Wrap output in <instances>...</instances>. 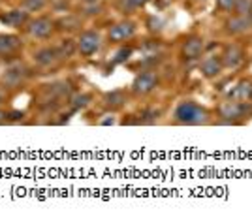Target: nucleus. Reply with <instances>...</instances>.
<instances>
[{"instance_id": "1", "label": "nucleus", "mask_w": 252, "mask_h": 220, "mask_svg": "<svg viewBox=\"0 0 252 220\" xmlns=\"http://www.w3.org/2000/svg\"><path fill=\"white\" fill-rule=\"evenodd\" d=\"M173 119H175V123H179V125H189V126L207 125L211 121L209 111L205 107L198 105L196 102H192V100H183L175 107Z\"/></svg>"}, {"instance_id": "2", "label": "nucleus", "mask_w": 252, "mask_h": 220, "mask_svg": "<svg viewBox=\"0 0 252 220\" xmlns=\"http://www.w3.org/2000/svg\"><path fill=\"white\" fill-rule=\"evenodd\" d=\"M251 102H237V100H224L217 107V113L220 117V125H239L245 117L251 113Z\"/></svg>"}, {"instance_id": "3", "label": "nucleus", "mask_w": 252, "mask_h": 220, "mask_svg": "<svg viewBox=\"0 0 252 220\" xmlns=\"http://www.w3.org/2000/svg\"><path fill=\"white\" fill-rule=\"evenodd\" d=\"M220 61H222L224 70L235 72V70L243 68V64L247 61V51H245V47L239 45V43H228V45H224V49H222Z\"/></svg>"}, {"instance_id": "4", "label": "nucleus", "mask_w": 252, "mask_h": 220, "mask_svg": "<svg viewBox=\"0 0 252 220\" xmlns=\"http://www.w3.org/2000/svg\"><path fill=\"white\" fill-rule=\"evenodd\" d=\"M224 31L230 36H245L252 32V15H239L233 13L224 21Z\"/></svg>"}, {"instance_id": "5", "label": "nucleus", "mask_w": 252, "mask_h": 220, "mask_svg": "<svg viewBox=\"0 0 252 220\" xmlns=\"http://www.w3.org/2000/svg\"><path fill=\"white\" fill-rule=\"evenodd\" d=\"M158 85V75L155 70H145V72L137 73L136 79L132 81V93L136 96H145L153 93Z\"/></svg>"}, {"instance_id": "6", "label": "nucleus", "mask_w": 252, "mask_h": 220, "mask_svg": "<svg viewBox=\"0 0 252 220\" xmlns=\"http://www.w3.org/2000/svg\"><path fill=\"white\" fill-rule=\"evenodd\" d=\"M100 47H102V38L96 31H85L77 40V51L83 57H93L94 53L100 51Z\"/></svg>"}, {"instance_id": "7", "label": "nucleus", "mask_w": 252, "mask_h": 220, "mask_svg": "<svg viewBox=\"0 0 252 220\" xmlns=\"http://www.w3.org/2000/svg\"><path fill=\"white\" fill-rule=\"evenodd\" d=\"M136 29H137L136 23L130 21V19H125V21L115 23V25L109 29L107 38H109V42H113V43H123V42H126V40H130V38H134Z\"/></svg>"}, {"instance_id": "8", "label": "nucleus", "mask_w": 252, "mask_h": 220, "mask_svg": "<svg viewBox=\"0 0 252 220\" xmlns=\"http://www.w3.org/2000/svg\"><path fill=\"white\" fill-rule=\"evenodd\" d=\"M203 51H205V42H203L201 36H196V34L185 38L183 47H181V53H183V57H185L187 61H196V59H200L201 55H203Z\"/></svg>"}, {"instance_id": "9", "label": "nucleus", "mask_w": 252, "mask_h": 220, "mask_svg": "<svg viewBox=\"0 0 252 220\" xmlns=\"http://www.w3.org/2000/svg\"><path fill=\"white\" fill-rule=\"evenodd\" d=\"M53 31H55V23L49 17H38V19L29 23V34L34 36V38H38V40L49 38Z\"/></svg>"}, {"instance_id": "10", "label": "nucleus", "mask_w": 252, "mask_h": 220, "mask_svg": "<svg viewBox=\"0 0 252 220\" xmlns=\"http://www.w3.org/2000/svg\"><path fill=\"white\" fill-rule=\"evenodd\" d=\"M200 70L203 73V77H207V79H215V77H219L224 70V66H222V61L220 57H217V55H209V57H205L200 64Z\"/></svg>"}, {"instance_id": "11", "label": "nucleus", "mask_w": 252, "mask_h": 220, "mask_svg": "<svg viewBox=\"0 0 252 220\" xmlns=\"http://www.w3.org/2000/svg\"><path fill=\"white\" fill-rule=\"evenodd\" d=\"M228 98L237 102H252V77H245L241 81H237L235 89L230 91Z\"/></svg>"}, {"instance_id": "12", "label": "nucleus", "mask_w": 252, "mask_h": 220, "mask_svg": "<svg viewBox=\"0 0 252 220\" xmlns=\"http://www.w3.org/2000/svg\"><path fill=\"white\" fill-rule=\"evenodd\" d=\"M34 61L40 66H51V64L61 61V55L57 51V47H43V49L34 53Z\"/></svg>"}, {"instance_id": "13", "label": "nucleus", "mask_w": 252, "mask_h": 220, "mask_svg": "<svg viewBox=\"0 0 252 220\" xmlns=\"http://www.w3.org/2000/svg\"><path fill=\"white\" fill-rule=\"evenodd\" d=\"M29 19V11H21V10H11L4 15H0V21L10 25V27H21L25 25Z\"/></svg>"}, {"instance_id": "14", "label": "nucleus", "mask_w": 252, "mask_h": 220, "mask_svg": "<svg viewBox=\"0 0 252 220\" xmlns=\"http://www.w3.org/2000/svg\"><path fill=\"white\" fill-rule=\"evenodd\" d=\"M23 77H25V70H23V66H11L10 70L4 73V83L13 89V87L21 85Z\"/></svg>"}, {"instance_id": "15", "label": "nucleus", "mask_w": 252, "mask_h": 220, "mask_svg": "<svg viewBox=\"0 0 252 220\" xmlns=\"http://www.w3.org/2000/svg\"><path fill=\"white\" fill-rule=\"evenodd\" d=\"M21 42L15 36H8V34H0V55H10V53L17 51Z\"/></svg>"}, {"instance_id": "16", "label": "nucleus", "mask_w": 252, "mask_h": 220, "mask_svg": "<svg viewBox=\"0 0 252 220\" xmlns=\"http://www.w3.org/2000/svg\"><path fill=\"white\" fill-rule=\"evenodd\" d=\"M126 102V96L123 91H113V93H107L104 96V104L107 107H121Z\"/></svg>"}, {"instance_id": "17", "label": "nucleus", "mask_w": 252, "mask_h": 220, "mask_svg": "<svg viewBox=\"0 0 252 220\" xmlns=\"http://www.w3.org/2000/svg\"><path fill=\"white\" fill-rule=\"evenodd\" d=\"M147 2L149 0H117V8L123 11V13H130V11L145 6Z\"/></svg>"}, {"instance_id": "18", "label": "nucleus", "mask_w": 252, "mask_h": 220, "mask_svg": "<svg viewBox=\"0 0 252 220\" xmlns=\"http://www.w3.org/2000/svg\"><path fill=\"white\" fill-rule=\"evenodd\" d=\"M57 51L61 55V59H70V57L77 51V43H74L72 40H64V42L57 47Z\"/></svg>"}, {"instance_id": "19", "label": "nucleus", "mask_w": 252, "mask_h": 220, "mask_svg": "<svg viewBox=\"0 0 252 220\" xmlns=\"http://www.w3.org/2000/svg\"><path fill=\"white\" fill-rule=\"evenodd\" d=\"M233 13H239V15H252V0H237Z\"/></svg>"}, {"instance_id": "20", "label": "nucleus", "mask_w": 252, "mask_h": 220, "mask_svg": "<svg viewBox=\"0 0 252 220\" xmlns=\"http://www.w3.org/2000/svg\"><path fill=\"white\" fill-rule=\"evenodd\" d=\"M70 102H72V107H74V109H83V107H87L89 102H91V96L89 94H75Z\"/></svg>"}, {"instance_id": "21", "label": "nucleus", "mask_w": 252, "mask_h": 220, "mask_svg": "<svg viewBox=\"0 0 252 220\" xmlns=\"http://www.w3.org/2000/svg\"><path fill=\"white\" fill-rule=\"evenodd\" d=\"M130 55H132V47H121V49L115 53V57H113V63L115 64L126 63V61L130 59Z\"/></svg>"}, {"instance_id": "22", "label": "nucleus", "mask_w": 252, "mask_h": 220, "mask_svg": "<svg viewBox=\"0 0 252 220\" xmlns=\"http://www.w3.org/2000/svg\"><path fill=\"white\" fill-rule=\"evenodd\" d=\"M45 6V0H23V8L27 11H40Z\"/></svg>"}, {"instance_id": "23", "label": "nucleus", "mask_w": 252, "mask_h": 220, "mask_svg": "<svg viewBox=\"0 0 252 220\" xmlns=\"http://www.w3.org/2000/svg\"><path fill=\"white\" fill-rule=\"evenodd\" d=\"M81 11H83L85 15H98V13H102V6L96 4V2H85Z\"/></svg>"}, {"instance_id": "24", "label": "nucleus", "mask_w": 252, "mask_h": 220, "mask_svg": "<svg viewBox=\"0 0 252 220\" xmlns=\"http://www.w3.org/2000/svg\"><path fill=\"white\" fill-rule=\"evenodd\" d=\"M235 4H237V0H217V8L224 13H231L235 10Z\"/></svg>"}, {"instance_id": "25", "label": "nucleus", "mask_w": 252, "mask_h": 220, "mask_svg": "<svg viewBox=\"0 0 252 220\" xmlns=\"http://www.w3.org/2000/svg\"><path fill=\"white\" fill-rule=\"evenodd\" d=\"M23 113H19V111H11L10 113V119H21Z\"/></svg>"}, {"instance_id": "26", "label": "nucleus", "mask_w": 252, "mask_h": 220, "mask_svg": "<svg viewBox=\"0 0 252 220\" xmlns=\"http://www.w3.org/2000/svg\"><path fill=\"white\" fill-rule=\"evenodd\" d=\"M2 121H6V115H4L2 111H0V123H2Z\"/></svg>"}, {"instance_id": "27", "label": "nucleus", "mask_w": 252, "mask_h": 220, "mask_svg": "<svg viewBox=\"0 0 252 220\" xmlns=\"http://www.w3.org/2000/svg\"><path fill=\"white\" fill-rule=\"evenodd\" d=\"M85 2H96V0H85Z\"/></svg>"}, {"instance_id": "28", "label": "nucleus", "mask_w": 252, "mask_h": 220, "mask_svg": "<svg viewBox=\"0 0 252 220\" xmlns=\"http://www.w3.org/2000/svg\"><path fill=\"white\" fill-rule=\"evenodd\" d=\"M0 104H2V96H0Z\"/></svg>"}]
</instances>
